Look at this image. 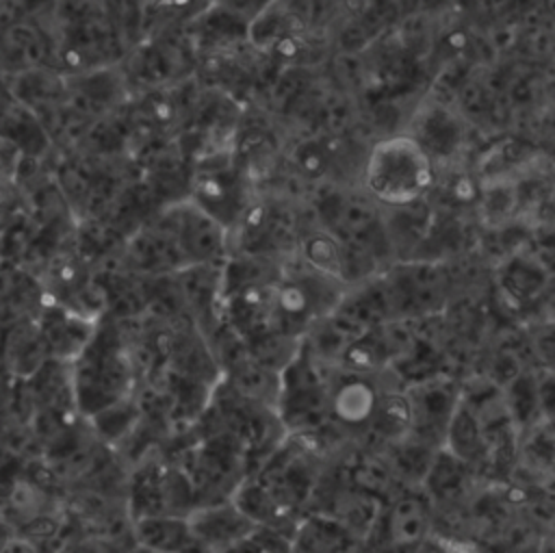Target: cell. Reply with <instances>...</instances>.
<instances>
[{"instance_id": "obj_6", "label": "cell", "mask_w": 555, "mask_h": 553, "mask_svg": "<svg viewBox=\"0 0 555 553\" xmlns=\"http://www.w3.org/2000/svg\"><path fill=\"white\" fill-rule=\"evenodd\" d=\"M186 525L193 542L210 549H236L256 527V523L247 518L234 501L195 507L189 512Z\"/></svg>"}, {"instance_id": "obj_2", "label": "cell", "mask_w": 555, "mask_h": 553, "mask_svg": "<svg viewBox=\"0 0 555 553\" xmlns=\"http://www.w3.org/2000/svg\"><path fill=\"white\" fill-rule=\"evenodd\" d=\"M319 360L306 338H299L295 353L278 371L275 414L293 432H312L330 416L332 382L323 377Z\"/></svg>"}, {"instance_id": "obj_12", "label": "cell", "mask_w": 555, "mask_h": 553, "mask_svg": "<svg viewBox=\"0 0 555 553\" xmlns=\"http://www.w3.org/2000/svg\"><path fill=\"white\" fill-rule=\"evenodd\" d=\"M293 546L308 551H338L347 549L351 531L336 518H310L293 529Z\"/></svg>"}, {"instance_id": "obj_9", "label": "cell", "mask_w": 555, "mask_h": 553, "mask_svg": "<svg viewBox=\"0 0 555 553\" xmlns=\"http://www.w3.org/2000/svg\"><path fill=\"white\" fill-rule=\"evenodd\" d=\"M386 523L388 542L397 546H412L423 542L429 529V510L416 497L399 499L382 518Z\"/></svg>"}, {"instance_id": "obj_14", "label": "cell", "mask_w": 555, "mask_h": 553, "mask_svg": "<svg viewBox=\"0 0 555 553\" xmlns=\"http://www.w3.org/2000/svg\"><path fill=\"white\" fill-rule=\"evenodd\" d=\"M137 536L152 549H180L184 542L193 544L186 518H165L163 514L141 516L137 523Z\"/></svg>"}, {"instance_id": "obj_1", "label": "cell", "mask_w": 555, "mask_h": 553, "mask_svg": "<svg viewBox=\"0 0 555 553\" xmlns=\"http://www.w3.org/2000/svg\"><path fill=\"white\" fill-rule=\"evenodd\" d=\"M362 182L366 193L388 208L418 204L434 184V160L412 134L395 132L366 152Z\"/></svg>"}, {"instance_id": "obj_7", "label": "cell", "mask_w": 555, "mask_h": 553, "mask_svg": "<svg viewBox=\"0 0 555 553\" xmlns=\"http://www.w3.org/2000/svg\"><path fill=\"white\" fill-rule=\"evenodd\" d=\"M405 397L410 406V432H416L423 440H431L434 434L444 438L447 423L457 403V395L451 386L442 382H423Z\"/></svg>"}, {"instance_id": "obj_4", "label": "cell", "mask_w": 555, "mask_h": 553, "mask_svg": "<svg viewBox=\"0 0 555 553\" xmlns=\"http://www.w3.org/2000/svg\"><path fill=\"white\" fill-rule=\"evenodd\" d=\"M412 134L427 156L436 160H449L457 154L464 143L466 124L464 119L451 108V104L429 98L418 104L410 119V128L405 130Z\"/></svg>"}, {"instance_id": "obj_10", "label": "cell", "mask_w": 555, "mask_h": 553, "mask_svg": "<svg viewBox=\"0 0 555 553\" xmlns=\"http://www.w3.org/2000/svg\"><path fill=\"white\" fill-rule=\"evenodd\" d=\"M444 440L449 451L468 462V460H477L479 455L488 453V445L483 438V432L475 419V414L470 412V408L457 397V403L451 412V419L447 423L444 429Z\"/></svg>"}, {"instance_id": "obj_8", "label": "cell", "mask_w": 555, "mask_h": 553, "mask_svg": "<svg viewBox=\"0 0 555 553\" xmlns=\"http://www.w3.org/2000/svg\"><path fill=\"white\" fill-rule=\"evenodd\" d=\"M377 399L379 390L364 377V373H353L330 384V416L347 427H366Z\"/></svg>"}, {"instance_id": "obj_11", "label": "cell", "mask_w": 555, "mask_h": 553, "mask_svg": "<svg viewBox=\"0 0 555 553\" xmlns=\"http://www.w3.org/2000/svg\"><path fill=\"white\" fill-rule=\"evenodd\" d=\"M299 252H301L304 262L310 269L345 282V278H343V271H345L343 243L334 234H330L327 230L308 232L299 241Z\"/></svg>"}, {"instance_id": "obj_16", "label": "cell", "mask_w": 555, "mask_h": 553, "mask_svg": "<svg viewBox=\"0 0 555 553\" xmlns=\"http://www.w3.org/2000/svg\"><path fill=\"white\" fill-rule=\"evenodd\" d=\"M217 4H221L225 11H230L232 15H236L238 20H243L245 24L251 22L262 9H267L273 0H215Z\"/></svg>"}, {"instance_id": "obj_15", "label": "cell", "mask_w": 555, "mask_h": 553, "mask_svg": "<svg viewBox=\"0 0 555 553\" xmlns=\"http://www.w3.org/2000/svg\"><path fill=\"white\" fill-rule=\"evenodd\" d=\"M522 262V260H520ZM542 275H540V269L522 262L520 267H514L509 269L507 278H505V286L509 288V293L518 299H529L535 291H540V284H542Z\"/></svg>"}, {"instance_id": "obj_3", "label": "cell", "mask_w": 555, "mask_h": 553, "mask_svg": "<svg viewBox=\"0 0 555 553\" xmlns=\"http://www.w3.org/2000/svg\"><path fill=\"white\" fill-rule=\"evenodd\" d=\"M191 202L225 230L234 228L247 210L243 171L230 160L215 163V158H208V165L193 173Z\"/></svg>"}, {"instance_id": "obj_5", "label": "cell", "mask_w": 555, "mask_h": 553, "mask_svg": "<svg viewBox=\"0 0 555 553\" xmlns=\"http://www.w3.org/2000/svg\"><path fill=\"white\" fill-rule=\"evenodd\" d=\"M169 228L178 249L191 265L212 262L225 245V228L191 200L173 208Z\"/></svg>"}, {"instance_id": "obj_13", "label": "cell", "mask_w": 555, "mask_h": 553, "mask_svg": "<svg viewBox=\"0 0 555 553\" xmlns=\"http://www.w3.org/2000/svg\"><path fill=\"white\" fill-rule=\"evenodd\" d=\"M382 438H403L410 434V406L408 397L399 393H382L369 423Z\"/></svg>"}]
</instances>
